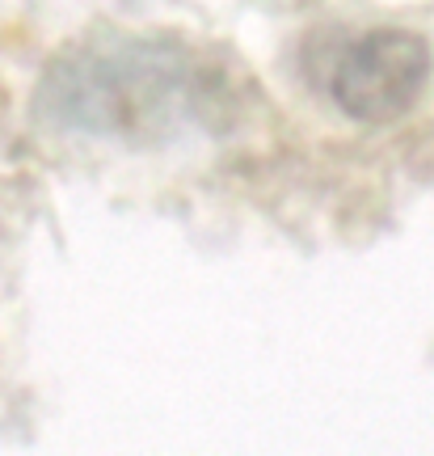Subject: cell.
<instances>
[{"label":"cell","mask_w":434,"mask_h":456,"mask_svg":"<svg viewBox=\"0 0 434 456\" xmlns=\"http://www.w3.org/2000/svg\"><path fill=\"white\" fill-rule=\"evenodd\" d=\"M224 72L181 43L106 34L68 47L38 85L51 127L152 144L228 114Z\"/></svg>","instance_id":"cell-1"},{"label":"cell","mask_w":434,"mask_h":456,"mask_svg":"<svg viewBox=\"0 0 434 456\" xmlns=\"http://www.w3.org/2000/svg\"><path fill=\"white\" fill-rule=\"evenodd\" d=\"M312 85L358 123H392L414 110L430 81V47L409 30L317 34L304 47Z\"/></svg>","instance_id":"cell-2"}]
</instances>
